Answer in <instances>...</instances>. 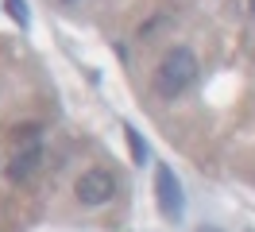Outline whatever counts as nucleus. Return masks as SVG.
Here are the masks:
<instances>
[{
  "mask_svg": "<svg viewBox=\"0 0 255 232\" xmlns=\"http://www.w3.org/2000/svg\"><path fill=\"white\" fill-rule=\"evenodd\" d=\"M193 77H197V58H193L190 46H174V50H166V58L159 62V70H155V93L166 97V101H174L182 93L193 85Z\"/></svg>",
  "mask_w": 255,
  "mask_h": 232,
  "instance_id": "f257e3e1",
  "label": "nucleus"
},
{
  "mask_svg": "<svg viewBox=\"0 0 255 232\" xmlns=\"http://www.w3.org/2000/svg\"><path fill=\"white\" fill-rule=\"evenodd\" d=\"M74 194H78L81 205H105V201H112V194H116V178H112L109 170H85L78 178V186H74Z\"/></svg>",
  "mask_w": 255,
  "mask_h": 232,
  "instance_id": "f03ea898",
  "label": "nucleus"
},
{
  "mask_svg": "<svg viewBox=\"0 0 255 232\" xmlns=\"http://www.w3.org/2000/svg\"><path fill=\"white\" fill-rule=\"evenodd\" d=\"M155 198H159L162 217H170V221L182 217L186 201H182V186H178V178H174V170H170V167H159V170H155Z\"/></svg>",
  "mask_w": 255,
  "mask_h": 232,
  "instance_id": "7ed1b4c3",
  "label": "nucleus"
},
{
  "mask_svg": "<svg viewBox=\"0 0 255 232\" xmlns=\"http://www.w3.org/2000/svg\"><path fill=\"white\" fill-rule=\"evenodd\" d=\"M39 163H43V151H39V147H27L23 155H16V159H12L8 178H12V182H23L27 174H35V167H39Z\"/></svg>",
  "mask_w": 255,
  "mask_h": 232,
  "instance_id": "20e7f679",
  "label": "nucleus"
},
{
  "mask_svg": "<svg viewBox=\"0 0 255 232\" xmlns=\"http://www.w3.org/2000/svg\"><path fill=\"white\" fill-rule=\"evenodd\" d=\"M124 139H128V151H131V159L143 167V163H147V143L139 139V132H135L131 124H124Z\"/></svg>",
  "mask_w": 255,
  "mask_h": 232,
  "instance_id": "39448f33",
  "label": "nucleus"
},
{
  "mask_svg": "<svg viewBox=\"0 0 255 232\" xmlns=\"http://www.w3.org/2000/svg\"><path fill=\"white\" fill-rule=\"evenodd\" d=\"M8 15H12L16 23H27V8H23V0H8Z\"/></svg>",
  "mask_w": 255,
  "mask_h": 232,
  "instance_id": "423d86ee",
  "label": "nucleus"
},
{
  "mask_svg": "<svg viewBox=\"0 0 255 232\" xmlns=\"http://www.w3.org/2000/svg\"><path fill=\"white\" fill-rule=\"evenodd\" d=\"M66 4H74V0H66Z\"/></svg>",
  "mask_w": 255,
  "mask_h": 232,
  "instance_id": "0eeeda50",
  "label": "nucleus"
},
{
  "mask_svg": "<svg viewBox=\"0 0 255 232\" xmlns=\"http://www.w3.org/2000/svg\"><path fill=\"white\" fill-rule=\"evenodd\" d=\"M252 4H255V0H252Z\"/></svg>",
  "mask_w": 255,
  "mask_h": 232,
  "instance_id": "6e6552de",
  "label": "nucleus"
}]
</instances>
